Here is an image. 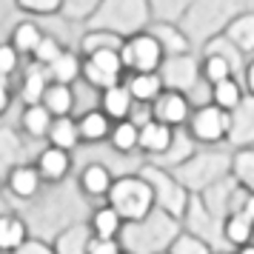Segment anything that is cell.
<instances>
[{"mask_svg":"<svg viewBox=\"0 0 254 254\" xmlns=\"http://www.w3.org/2000/svg\"><path fill=\"white\" fill-rule=\"evenodd\" d=\"M229 143L240 146V149H254V97L252 94H246V100L231 112Z\"/></svg>","mask_w":254,"mask_h":254,"instance_id":"cell-11","label":"cell"},{"mask_svg":"<svg viewBox=\"0 0 254 254\" xmlns=\"http://www.w3.org/2000/svg\"><path fill=\"white\" fill-rule=\"evenodd\" d=\"M123 217L117 214L115 208L109 206H97L89 217V229H92V237H103V240H120V231H123Z\"/></svg>","mask_w":254,"mask_h":254,"instance_id":"cell-19","label":"cell"},{"mask_svg":"<svg viewBox=\"0 0 254 254\" xmlns=\"http://www.w3.org/2000/svg\"><path fill=\"white\" fill-rule=\"evenodd\" d=\"M66 52V46L60 43L58 37H52V35H46L43 40H40V46L35 49V55H32V60H35V66H43V69H49L55 60L60 58Z\"/></svg>","mask_w":254,"mask_h":254,"instance_id":"cell-36","label":"cell"},{"mask_svg":"<svg viewBox=\"0 0 254 254\" xmlns=\"http://www.w3.org/2000/svg\"><path fill=\"white\" fill-rule=\"evenodd\" d=\"M223 37H226L229 46H234L240 55H252L254 52V12H246V14H240V17H234V20L226 26Z\"/></svg>","mask_w":254,"mask_h":254,"instance_id":"cell-20","label":"cell"},{"mask_svg":"<svg viewBox=\"0 0 254 254\" xmlns=\"http://www.w3.org/2000/svg\"><path fill=\"white\" fill-rule=\"evenodd\" d=\"M197 74H200V66L189 55H177V58H166L160 66V77L163 86L169 92H189L197 83Z\"/></svg>","mask_w":254,"mask_h":254,"instance_id":"cell-8","label":"cell"},{"mask_svg":"<svg viewBox=\"0 0 254 254\" xmlns=\"http://www.w3.org/2000/svg\"><path fill=\"white\" fill-rule=\"evenodd\" d=\"M20 66V52L12 46V43H0V77H12Z\"/></svg>","mask_w":254,"mask_h":254,"instance_id":"cell-37","label":"cell"},{"mask_svg":"<svg viewBox=\"0 0 254 254\" xmlns=\"http://www.w3.org/2000/svg\"><path fill=\"white\" fill-rule=\"evenodd\" d=\"M126 89L131 92L134 103H140V106H151L163 92H166L160 71H140V74H128Z\"/></svg>","mask_w":254,"mask_h":254,"instance_id":"cell-16","label":"cell"},{"mask_svg":"<svg viewBox=\"0 0 254 254\" xmlns=\"http://www.w3.org/2000/svg\"><path fill=\"white\" fill-rule=\"evenodd\" d=\"M186 126H189V137L194 140L197 146H217L223 140H229L231 115L217 109L214 103H206L191 112Z\"/></svg>","mask_w":254,"mask_h":254,"instance_id":"cell-5","label":"cell"},{"mask_svg":"<svg viewBox=\"0 0 254 254\" xmlns=\"http://www.w3.org/2000/svg\"><path fill=\"white\" fill-rule=\"evenodd\" d=\"M112 120L100 112V109H89L77 117V131H80V143H103L112 134Z\"/></svg>","mask_w":254,"mask_h":254,"instance_id":"cell-18","label":"cell"},{"mask_svg":"<svg viewBox=\"0 0 254 254\" xmlns=\"http://www.w3.org/2000/svg\"><path fill=\"white\" fill-rule=\"evenodd\" d=\"M43 37H46V35H43V29H40L35 20H20V23L12 29L9 43H12L17 52H20V58H23V55H29V58H32V55H35V49L40 46V40H43Z\"/></svg>","mask_w":254,"mask_h":254,"instance_id":"cell-27","label":"cell"},{"mask_svg":"<svg viewBox=\"0 0 254 254\" xmlns=\"http://www.w3.org/2000/svg\"><path fill=\"white\" fill-rule=\"evenodd\" d=\"M234 254H254V243L243 246V249H234Z\"/></svg>","mask_w":254,"mask_h":254,"instance_id":"cell-43","label":"cell"},{"mask_svg":"<svg viewBox=\"0 0 254 254\" xmlns=\"http://www.w3.org/2000/svg\"><path fill=\"white\" fill-rule=\"evenodd\" d=\"M43 186L46 183H43L40 172L35 169V163H17L12 172L6 174V189H9V194L17 197V200H23V203L35 200Z\"/></svg>","mask_w":254,"mask_h":254,"instance_id":"cell-9","label":"cell"},{"mask_svg":"<svg viewBox=\"0 0 254 254\" xmlns=\"http://www.w3.org/2000/svg\"><path fill=\"white\" fill-rule=\"evenodd\" d=\"M137 137H140V128L131 123V120H120L112 126V134H109V143L117 154H131L137 149Z\"/></svg>","mask_w":254,"mask_h":254,"instance_id":"cell-31","label":"cell"},{"mask_svg":"<svg viewBox=\"0 0 254 254\" xmlns=\"http://www.w3.org/2000/svg\"><path fill=\"white\" fill-rule=\"evenodd\" d=\"M66 0H17V6L26 9V12H35V14H52L58 12Z\"/></svg>","mask_w":254,"mask_h":254,"instance_id":"cell-38","label":"cell"},{"mask_svg":"<svg viewBox=\"0 0 254 254\" xmlns=\"http://www.w3.org/2000/svg\"><path fill=\"white\" fill-rule=\"evenodd\" d=\"M35 169L40 172L43 183L58 186L60 180H66V177H69V172H71V151L46 146V149L35 157Z\"/></svg>","mask_w":254,"mask_h":254,"instance_id":"cell-10","label":"cell"},{"mask_svg":"<svg viewBox=\"0 0 254 254\" xmlns=\"http://www.w3.org/2000/svg\"><path fill=\"white\" fill-rule=\"evenodd\" d=\"M49 80L52 83H66V86H71V83L80 77V71H83V58H77L74 52H63L52 66H49Z\"/></svg>","mask_w":254,"mask_h":254,"instance_id":"cell-30","label":"cell"},{"mask_svg":"<svg viewBox=\"0 0 254 254\" xmlns=\"http://www.w3.org/2000/svg\"><path fill=\"white\" fill-rule=\"evenodd\" d=\"M120 240H103V237H92L89 243V252L86 254H120Z\"/></svg>","mask_w":254,"mask_h":254,"instance_id":"cell-39","label":"cell"},{"mask_svg":"<svg viewBox=\"0 0 254 254\" xmlns=\"http://www.w3.org/2000/svg\"><path fill=\"white\" fill-rule=\"evenodd\" d=\"M200 77L208 86H217V83L234 77V60L229 55H220V52H208L203 63H200Z\"/></svg>","mask_w":254,"mask_h":254,"instance_id":"cell-25","label":"cell"},{"mask_svg":"<svg viewBox=\"0 0 254 254\" xmlns=\"http://www.w3.org/2000/svg\"><path fill=\"white\" fill-rule=\"evenodd\" d=\"M12 254H55V249H52V243H43V240H37V237H29V240Z\"/></svg>","mask_w":254,"mask_h":254,"instance_id":"cell-40","label":"cell"},{"mask_svg":"<svg viewBox=\"0 0 254 254\" xmlns=\"http://www.w3.org/2000/svg\"><path fill=\"white\" fill-rule=\"evenodd\" d=\"M9 106H12V89H9L6 77H0V117L9 112Z\"/></svg>","mask_w":254,"mask_h":254,"instance_id":"cell-41","label":"cell"},{"mask_svg":"<svg viewBox=\"0 0 254 254\" xmlns=\"http://www.w3.org/2000/svg\"><path fill=\"white\" fill-rule=\"evenodd\" d=\"M194 146H197V143L189 137V131L183 134V131L177 128V131H174L172 146L163 151L160 157H154V160H151V166H157V169H166V172H177L180 166H186V163H189V160H191V157L197 154Z\"/></svg>","mask_w":254,"mask_h":254,"instance_id":"cell-14","label":"cell"},{"mask_svg":"<svg viewBox=\"0 0 254 254\" xmlns=\"http://www.w3.org/2000/svg\"><path fill=\"white\" fill-rule=\"evenodd\" d=\"M243 86H246V92L254 97V60H249L246 69H243Z\"/></svg>","mask_w":254,"mask_h":254,"instance_id":"cell-42","label":"cell"},{"mask_svg":"<svg viewBox=\"0 0 254 254\" xmlns=\"http://www.w3.org/2000/svg\"><path fill=\"white\" fill-rule=\"evenodd\" d=\"M55 123V117L49 115L43 103L35 106H23V115H20V128H23L29 137H49V128Z\"/></svg>","mask_w":254,"mask_h":254,"instance_id":"cell-28","label":"cell"},{"mask_svg":"<svg viewBox=\"0 0 254 254\" xmlns=\"http://www.w3.org/2000/svg\"><path fill=\"white\" fill-rule=\"evenodd\" d=\"M243 100H246V86L237 77H229V80L211 86V103L217 106V109H223V112H229V115Z\"/></svg>","mask_w":254,"mask_h":254,"instance_id":"cell-26","label":"cell"},{"mask_svg":"<svg viewBox=\"0 0 254 254\" xmlns=\"http://www.w3.org/2000/svg\"><path fill=\"white\" fill-rule=\"evenodd\" d=\"M112 183H115V177L103 163H86L80 169V177H77L83 197H89V200H106L112 191Z\"/></svg>","mask_w":254,"mask_h":254,"instance_id":"cell-12","label":"cell"},{"mask_svg":"<svg viewBox=\"0 0 254 254\" xmlns=\"http://www.w3.org/2000/svg\"><path fill=\"white\" fill-rule=\"evenodd\" d=\"M220 234H223V240L234 246V249H243V246H249L254 243V223L246 214H226L223 223H220Z\"/></svg>","mask_w":254,"mask_h":254,"instance_id":"cell-22","label":"cell"},{"mask_svg":"<svg viewBox=\"0 0 254 254\" xmlns=\"http://www.w3.org/2000/svg\"><path fill=\"white\" fill-rule=\"evenodd\" d=\"M49 146L63 151H74L80 146V131H77V120L74 117H55V123L49 128Z\"/></svg>","mask_w":254,"mask_h":254,"instance_id":"cell-24","label":"cell"},{"mask_svg":"<svg viewBox=\"0 0 254 254\" xmlns=\"http://www.w3.org/2000/svg\"><path fill=\"white\" fill-rule=\"evenodd\" d=\"M123 40H126V37H120L117 32H112V29H97V32H89V35L83 37L80 52H83V58H86V55L103 52V49H123Z\"/></svg>","mask_w":254,"mask_h":254,"instance_id":"cell-33","label":"cell"},{"mask_svg":"<svg viewBox=\"0 0 254 254\" xmlns=\"http://www.w3.org/2000/svg\"><path fill=\"white\" fill-rule=\"evenodd\" d=\"M140 174L146 177L154 189V206L166 211V214H172L174 220H183L186 211H189V203H191V197L186 191V186L174 177L172 172H166V169H157V166H143Z\"/></svg>","mask_w":254,"mask_h":254,"instance_id":"cell-3","label":"cell"},{"mask_svg":"<svg viewBox=\"0 0 254 254\" xmlns=\"http://www.w3.org/2000/svg\"><path fill=\"white\" fill-rule=\"evenodd\" d=\"M183 231L180 220H174L172 214H166L160 208H154L146 220L140 223H126L120 231V246L131 254H157L169 252V246L174 237Z\"/></svg>","mask_w":254,"mask_h":254,"instance_id":"cell-1","label":"cell"},{"mask_svg":"<svg viewBox=\"0 0 254 254\" xmlns=\"http://www.w3.org/2000/svg\"><path fill=\"white\" fill-rule=\"evenodd\" d=\"M169 254H214V249L208 246V240L197 237L194 231H180L169 246Z\"/></svg>","mask_w":254,"mask_h":254,"instance_id":"cell-35","label":"cell"},{"mask_svg":"<svg viewBox=\"0 0 254 254\" xmlns=\"http://www.w3.org/2000/svg\"><path fill=\"white\" fill-rule=\"evenodd\" d=\"M106 203L123 217V223H140V220H146L157 208L154 206V189H151V183L140 172L115 177Z\"/></svg>","mask_w":254,"mask_h":254,"instance_id":"cell-2","label":"cell"},{"mask_svg":"<svg viewBox=\"0 0 254 254\" xmlns=\"http://www.w3.org/2000/svg\"><path fill=\"white\" fill-rule=\"evenodd\" d=\"M43 109L52 117H71L74 109V92L66 83H49V89L43 92Z\"/></svg>","mask_w":254,"mask_h":254,"instance_id":"cell-23","label":"cell"},{"mask_svg":"<svg viewBox=\"0 0 254 254\" xmlns=\"http://www.w3.org/2000/svg\"><path fill=\"white\" fill-rule=\"evenodd\" d=\"M157 254H169V252H157Z\"/></svg>","mask_w":254,"mask_h":254,"instance_id":"cell-46","label":"cell"},{"mask_svg":"<svg viewBox=\"0 0 254 254\" xmlns=\"http://www.w3.org/2000/svg\"><path fill=\"white\" fill-rule=\"evenodd\" d=\"M120 254H131V252H126V249H120Z\"/></svg>","mask_w":254,"mask_h":254,"instance_id":"cell-44","label":"cell"},{"mask_svg":"<svg viewBox=\"0 0 254 254\" xmlns=\"http://www.w3.org/2000/svg\"><path fill=\"white\" fill-rule=\"evenodd\" d=\"M49 71L43 66H32V69L23 74V83H20V97H23L26 106L43 103V92L49 89Z\"/></svg>","mask_w":254,"mask_h":254,"instance_id":"cell-29","label":"cell"},{"mask_svg":"<svg viewBox=\"0 0 254 254\" xmlns=\"http://www.w3.org/2000/svg\"><path fill=\"white\" fill-rule=\"evenodd\" d=\"M231 177L237 186L254 191V149H240L231 157Z\"/></svg>","mask_w":254,"mask_h":254,"instance_id":"cell-34","label":"cell"},{"mask_svg":"<svg viewBox=\"0 0 254 254\" xmlns=\"http://www.w3.org/2000/svg\"><path fill=\"white\" fill-rule=\"evenodd\" d=\"M151 35L160 40L163 52H166V58H177V55H189V40H186L174 26L169 23H157L151 29Z\"/></svg>","mask_w":254,"mask_h":254,"instance_id":"cell-32","label":"cell"},{"mask_svg":"<svg viewBox=\"0 0 254 254\" xmlns=\"http://www.w3.org/2000/svg\"><path fill=\"white\" fill-rule=\"evenodd\" d=\"M89 243H92L89 223H71V226H66L55 237L52 249H55V254H86L89 252Z\"/></svg>","mask_w":254,"mask_h":254,"instance_id":"cell-17","label":"cell"},{"mask_svg":"<svg viewBox=\"0 0 254 254\" xmlns=\"http://www.w3.org/2000/svg\"><path fill=\"white\" fill-rule=\"evenodd\" d=\"M214 254H231V252H214Z\"/></svg>","mask_w":254,"mask_h":254,"instance_id":"cell-45","label":"cell"},{"mask_svg":"<svg viewBox=\"0 0 254 254\" xmlns=\"http://www.w3.org/2000/svg\"><path fill=\"white\" fill-rule=\"evenodd\" d=\"M174 131L177 128L166 126V123H157V120H149L146 126H140V137H137V151L149 154L151 160L160 157L163 151L172 146L174 140Z\"/></svg>","mask_w":254,"mask_h":254,"instance_id":"cell-13","label":"cell"},{"mask_svg":"<svg viewBox=\"0 0 254 254\" xmlns=\"http://www.w3.org/2000/svg\"><path fill=\"white\" fill-rule=\"evenodd\" d=\"M191 100H189V94L183 92H166L151 103V117L157 120V123H166V126L172 128H180L189 123V117H191Z\"/></svg>","mask_w":254,"mask_h":254,"instance_id":"cell-7","label":"cell"},{"mask_svg":"<svg viewBox=\"0 0 254 254\" xmlns=\"http://www.w3.org/2000/svg\"><path fill=\"white\" fill-rule=\"evenodd\" d=\"M29 240V226L17 214H0V254L17 252Z\"/></svg>","mask_w":254,"mask_h":254,"instance_id":"cell-21","label":"cell"},{"mask_svg":"<svg viewBox=\"0 0 254 254\" xmlns=\"http://www.w3.org/2000/svg\"><path fill=\"white\" fill-rule=\"evenodd\" d=\"M123 71H126V66L120 60V49H103V52H94V55H86L83 58L80 77L92 89L106 92V89L123 83Z\"/></svg>","mask_w":254,"mask_h":254,"instance_id":"cell-6","label":"cell"},{"mask_svg":"<svg viewBox=\"0 0 254 254\" xmlns=\"http://www.w3.org/2000/svg\"><path fill=\"white\" fill-rule=\"evenodd\" d=\"M100 112H103L112 123H120V120H128V117H131V112H134V97H131V92L126 89V83L100 92Z\"/></svg>","mask_w":254,"mask_h":254,"instance_id":"cell-15","label":"cell"},{"mask_svg":"<svg viewBox=\"0 0 254 254\" xmlns=\"http://www.w3.org/2000/svg\"><path fill=\"white\" fill-rule=\"evenodd\" d=\"M120 60H123L126 71H131V74H140V71H160L163 60H166V52H163L160 40L151 35V32H137V35H128L126 40H123Z\"/></svg>","mask_w":254,"mask_h":254,"instance_id":"cell-4","label":"cell"}]
</instances>
